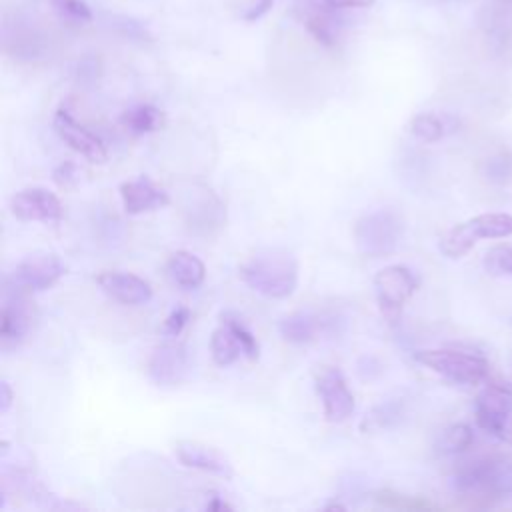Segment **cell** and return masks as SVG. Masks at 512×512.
I'll return each instance as SVG.
<instances>
[{"mask_svg":"<svg viewBox=\"0 0 512 512\" xmlns=\"http://www.w3.org/2000/svg\"><path fill=\"white\" fill-rule=\"evenodd\" d=\"M452 484L468 506H492L512 494V464L504 458L474 460L456 470Z\"/></svg>","mask_w":512,"mask_h":512,"instance_id":"6da1fadb","label":"cell"},{"mask_svg":"<svg viewBox=\"0 0 512 512\" xmlns=\"http://www.w3.org/2000/svg\"><path fill=\"white\" fill-rule=\"evenodd\" d=\"M240 280L266 298H286L298 286V262L292 254L266 250L250 256L238 268Z\"/></svg>","mask_w":512,"mask_h":512,"instance_id":"7a4b0ae2","label":"cell"},{"mask_svg":"<svg viewBox=\"0 0 512 512\" xmlns=\"http://www.w3.org/2000/svg\"><path fill=\"white\" fill-rule=\"evenodd\" d=\"M506 236H512V214L486 212L452 226L440 238V252L446 258L456 260L466 256L474 248V244L482 238H506Z\"/></svg>","mask_w":512,"mask_h":512,"instance_id":"3957f363","label":"cell"},{"mask_svg":"<svg viewBox=\"0 0 512 512\" xmlns=\"http://www.w3.org/2000/svg\"><path fill=\"white\" fill-rule=\"evenodd\" d=\"M404 236V220L390 208L364 214L354 224V244L370 258L392 254Z\"/></svg>","mask_w":512,"mask_h":512,"instance_id":"277c9868","label":"cell"},{"mask_svg":"<svg viewBox=\"0 0 512 512\" xmlns=\"http://www.w3.org/2000/svg\"><path fill=\"white\" fill-rule=\"evenodd\" d=\"M414 358L430 368L432 372L440 374L442 378L474 386L486 380L488 376V360L482 354L466 352V350H454V348H434V350H418Z\"/></svg>","mask_w":512,"mask_h":512,"instance_id":"5b68a950","label":"cell"},{"mask_svg":"<svg viewBox=\"0 0 512 512\" xmlns=\"http://www.w3.org/2000/svg\"><path fill=\"white\" fill-rule=\"evenodd\" d=\"M476 424L490 436L508 440L510 438V416H512V386L506 382H488L474 404Z\"/></svg>","mask_w":512,"mask_h":512,"instance_id":"8992f818","label":"cell"},{"mask_svg":"<svg viewBox=\"0 0 512 512\" xmlns=\"http://www.w3.org/2000/svg\"><path fill=\"white\" fill-rule=\"evenodd\" d=\"M418 290V278L414 272L402 264H390L376 272L374 276V292L382 314L396 322L404 304Z\"/></svg>","mask_w":512,"mask_h":512,"instance_id":"52a82bcc","label":"cell"},{"mask_svg":"<svg viewBox=\"0 0 512 512\" xmlns=\"http://www.w3.org/2000/svg\"><path fill=\"white\" fill-rule=\"evenodd\" d=\"M66 272L64 262L56 254L38 252L30 254L6 278V286L20 290V292H40L52 288Z\"/></svg>","mask_w":512,"mask_h":512,"instance_id":"ba28073f","label":"cell"},{"mask_svg":"<svg viewBox=\"0 0 512 512\" xmlns=\"http://www.w3.org/2000/svg\"><path fill=\"white\" fill-rule=\"evenodd\" d=\"M182 214L190 232L198 236H212L226 222L224 204L206 186H192V190L186 192Z\"/></svg>","mask_w":512,"mask_h":512,"instance_id":"9c48e42d","label":"cell"},{"mask_svg":"<svg viewBox=\"0 0 512 512\" xmlns=\"http://www.w3.org/2000/svg\"><path fill=\"white\" fill-rule=\"evenodd\" d=\"M314 384L328 422H342L354 412V394L340 368L322 366L316 372Z\"/></svg>","mask_w":512,"mask_h":512,"instance_id":"30bf717a","label":"cell"},{"mask_svg":"<svg viewBox=\"0 0 512 512\" xmlns=\"http://www.w3.org/2000/svg\"><path fill=\"white\" fill-rule=\"evenodd\" d=\"M52 126L56 130V134L60 136V140H64L74 152L82 154L86 160L102 164L108 158L106 146L104 142L92 132L88 130L84 124H80L70 110L66 108H58L52 120Z\"/></svg>","mask_w":512,"mask_h":512,"instance_id":"8fae6325","label":"cell"},{"mask_svg":"<svg viewBox=\"0 0 512 512\" xmlns=\"http://www.w3.org/2000/svg\"><path fill=\"white\" fill-rule=\"evenodd\" d=\"M32 326V308L26 298V292L6 286L2 312H0V338L4 350L16 348L30 332Z\"/></svg>","mask_w":512,"mask_h":512,"instance_id":"7c38bea8","label":"cell"},{"mask_svg":"<svg viewBox=\"0 0 512 512\" xmlns=\"http://www.w3.org/2000/svg\"><path fill=\"white\" fill-rule=\"evenodd\" d=\"M10 210L24 222H56L64 212L58 196L42 186H30L16 192L10 200Z\"/></svg>","mask_w":512,"mask_h":512,"instance_id":"4fadbf2b","label":"cell"},{"mask_svg":"<svg viewBox=\"0 0 512 512\" xmlns=\"http://www.w3.org/2000/svg\"><path fill=\"white\" fill-rule=\"evenodd\" d=\"M190 370V358L184 344H160L148 360V376L158 386H178Z\"/></svg>","mask_w":512,"mask_h":512,"instance_id":"5bb4252c","label":"cell"},{"mask_svg":"<svg viewBox=\"0 0 512 512\" xmlns=\"http://www.w3.org/2000/svg\"><path fill=\"white\" fill-rule=\"evenodd\" d=\"M96 282L106 296L124 306H140L152 298V286L130 272H102Z\"/></svg>","mask_w":512,"mask_h":512,"instance_id":"9a60e30c","label":"cell"},{"mask_svg":"<svg viewBox=\"0 0 512 512\" xmlns=\"http://www.w3.org/2000/svg\"><path fill=\"white\" fill-rule=\"evenodd\" d=\"M174 450H176L178 460L188 468H196V470H204V472L218 474L224 478H232V464L214 446L202 444L198 440H178Z\"/></svg>","mask_w":512,"mask_h":512,"instance_id":"2e32d148","label":"cell"},{"mask_svg":"<svg viewBox=\"0 0 512 512\" xmlns=\"http://www.w3.org/2000/svg\"><path fill=\"white\" fill-rule=\"evenodd\" d=\"M120 198L126 214H142L168 204V194L158 188L150 178L140 176L136 180H128L120 184Z\"/></svg>","mask_w":512,"mask_h":512,"instance_id":"e0dca14e","label":"cell"},{"mask_svg":"<svg viewBox=\"0 0 512 512\" xmlns=\"http://www.w3.org/2000/svg\"><path fill=\"white\" fill-rule=\"evenodd\" d=\"M166 268H168L170 278L184 290H196L198 286H202V282L206 278L204 262L188 250H176L168 258Z\"/></svg>","mask_w":512,"mask_h":512,"instance_id":"ac0fdd59","label":"cell"},{"mask_svg":"<svg viewBox=\"0 0 512 512\" xmlns=\"http://www.w3.org/2000/svg\"><path fill=\"white\" fill-rule=\"evenodd\" d=\"M278 328L286 342L308 344L318 338V332L322 330V322L318 316L310 312H292L280 320Z\"/></svg>","mask_w":512,"mask_h":512,"instance_id":"d6986e66","label":"cell"},{"mask_svg":"<svg viewBox=\"0 0 512 512\" xmlns=\"http://www.w3.org/2000/svg\"><path fill=\"white\" fill-rule=\"evenodd\" d=\"M210 352H212L214 362L222 368L234 364L240 356H244L240 338L236 336V332L224 318H220V324L214 328V332L210 336Z\"/></svg>","mask_w":512,"mask_h":512,"instance_id":"ffe728a7","label":"cell"},{"mask_svg":"<svg viewBox=\"0 0 512 512\" xmlns=\"http://www.w3.org/2000/svg\"><path fill=\"white\" fill-rule=\"evenodd\" d=\"M120 122L132 136H142L160 128L162 112L152 104H136L122 114Z\"/></svg>","mask_w":512,"mask_h":512,"instance_id":"44dd1931","label":"cell"},{"mask_svg":"<svg viewBox=\"0 0 512 512\" xmlns=\"http://www.w3.org/2000/svg\"><path fill=\"white\" fill-rule=\"evenodd\" d=\"M332 8H328L326 4L320 6L318 12H312L306 18V28L308 32L314 36V40L322 46H334L338 42V24L332 16Z\"/></svg>","mask_w":512,"mask_h":512,"instance_id":"7402d4cb","label":"cell"},{"mask_svg":"<svg viewBox=\"0 0 512 512\" xmlns=\"http://www.w3.org/2000/svg\"><path fill=\"white\" fill-rule=\"evenodd\" d=\"M410 132L416 140L432 144V142H438L446 134V124L440 116L430 114V112H422V114L412 118Z\"/></svg>","mask_w":512,"mask_h":512,"instance_id":"603a6c76","label":"cell"},{"mask_svg":"<svg viewBox=\"0 0 512 512\" xmlns=\"http://www.w3.org/2000/svg\"><path fill=\"white\" fill-rule=\"evenodd\" d=\"M482 266L490 276H512V244H496L488 248Z\"/></svg>","mask_w":512,"mask_h":512,"instance_id":"cb8c5ba5","label":"cell"},{"mask_svg":"<svg viewBox=\"0 0 512 512\" xmlns=\"http://www.w3.org/2000/svg\"><path fill=\"white\" fill-rule=\"evenodd\" d=\"M474 442V432L468 424H452L448 426L444 432H442V438H440V450L446 452V454H458V452H464L472 446Z\"/></svg>","mask_w":512,"mask_h":512,"instance_id":"d4e9b609","label":"cell"},{"mask_svg":"<svg viewBox=\"0 0 512 512\" xmlns=\"http://www.w3.org/2000/svg\"><path fill=\"white\" fill-rule=\"evenodd\" d=\"M52 6L60 20L70 26H86L92 22V10L84 0H52Z\"/></svg>","mask_w":512,"mask_h":512,"instance_id":"484cf974","label":"cell"},{"mask_svg":"<svg viewBox=\"0 0 512 512\" xmlns=\"http://www.w3.org/2000/svg\"><path fill=\"white\" fill-rule=\"evenodd\" d=\"M374 500L386 508H398V510H430V508H434V504H430L426 500L404 496V494H398L392 490L376 492Z\"/></svg>","mask_w":512,"mask_h":512,"instance_id":"4316f807","label":"cell"},{"mask_svg":"<svg viewBox=\"0 0 512 512\" xmlns=\"http://www.w3.org/2000/svg\"><path fill=\"white\" fill-rule=\"evenodd\" d=\"M220 318H224V320L232 326V330L236 332V336L240 338L242 348H244V356L250 358V360H256V358L260 356V344H258L256 336L248 330V326H246L238 316H234V314H230V312H224Z\"/></svg>","mask_w":512,"mask_h":512,"instance_id":"83f0119b","label":"cell"},{"mask_svg":"<svg viewBox=\"0 0 512 512\" xmlns=\"http://www.w3.org/2000/svg\"><path fill=\"white\" fill-rule=\"evenodd\" d=\"M486 176H488V180L498 182V184L506 182L512 176V156L506 152L492 156L486 162Z\"/></svg>","mask_w":512,"mask_h":512,"instance_id":"f1b7e54d","label":"cell"},{"mask_svg":"<svg viewBox=\"0 0 512 512\" xmlns=\"http://www.w3.org/2000/svg\"><path fill=\"white\" fill-rule=\"evenodd\" d=\"M398 416H400V410H398L396 404H382V406L374 408V410L366 416V420L362 422V428H364V430H366V428H370V430H374V428H384V426H388L392 420H398Z\"/></svg>","mask_w":512,"mask_h":512,"instance_id":"f546056e","label":"cell"},{"mask_svg":"<svg viewBox=\"0 0 512 512\" xmlns=\"http://www.w3.org/2000/svg\"><path fill=\"white\" fill-rule=\"evenodd\" d=\"M188 320H190V310H188L186 306H176V308L166 316V320H164V324H162V332H164L166 336H178V334L184 330V326L188 324Z\"/></svg>","mask_w":512,"mask_h":512,"instance_id":"4dcf8cb0","label":"cell"},{"mask_svg":"<svg viewBox=\"0 0 512 512\" xmlns=\"http://www.w3.org/2000/svg\"><path fill=\"white\" fill-rule=\"evenodd\" d=\"M78 178H80V170H78V166H76L74 162H62V164H58V166L54 168V172H52V180H54L60 188H72V186H76Z\"/></svg>","mask_w":512,"mask_h":512,"instance_id":"1f68e13d","label":"cell"},{"mask_svg":"<svg viewBox=\"0 0 512 512\" xmlns=\"http://www.w3.org/2000/svg\"><path fill=\"white\" fill-rule=\"evenodd\" d=\"M274 6V0H256L246 12H244V20L246 22H254L258 18H262L266 12H270V8Z\"/></svg>","mask_w":512,"mask_h":512,"instance_id":"d6a6232c","label":"cell"},{"mask_svg":"<svg viewBox=\"0 0 512 512\" xmlns=\"http://www.w3.org/2000/svg\"><path fill=\"white\" fill-rule=\"evenodd\" d=\"M374 2L376 0H322V4H326L332 10H338V8H368Z\"/></svg>","mask_w":512,"mask_h":512,"instance_id":"836d02e7","label":"cell"},{"mask_svg":"<svg viewBox=\"0 0 512 512\" xmlns=\"http://www.w3.org/2000/svg\"><path fill=\"white\" fill-rule=\"evenodd\" d=\"M14 402V392L6 380L0 382V412L6 414Z\"/></svg>","mask_w":512,"mask_h":512,"instance_id":"e575fe53","label":"cell"},{"mask_svg":"<svg viewBox=\"0 0 512 512\" xmlns=\"http://www.w3.org/2000/svg\"><path fill=\"white\" fill-rule=\"evenodd\" d=\"M120 26H122L124 34L130 36V38H144V36H146V30H144L138 22H134V20H130V18H124Z\"/></svg>","mask_w":512,"mask_h":512,"instance_id":"d590c367","label":"cell"},{"mask_svg":"<svg viewBox=\"0 0 512 512\" xmlns=\"http://www.w3.org/2000/svg\"><path fill=\"white\" fill-rule=\"evenodd\" d=\"M206 510L222 512V510H234V508H232V504H228V502H226V500H222L220 496L212 494V496L208 498V502H206Z\"/></svg>","mask_w":512,"mask_h":512,"instance_id":"8d00e7d4","label":"cell"},{"mask_svg":"<svg viewBox=\"0 0 512 512\" xmlns=\"http://www.w3.org/2000/svg\"><path fill=\"white\" fill-rule=\"evenodd\" d=\"M326 510H346V506L344 504H340V502H330V504H326Z\"/></svg>","mask_w":512,"mask_h":512,"instance_id":"74e56055","label":"cell"},{"mask_svg":"<svg viewBox=\"0 0 512 512\" xmlns=\"http://www.w3.org/2000/svg\"><path fill=\"white\" fill-rule=\"evenodd\" d=\"M508 440H510V442H512V430H510V438H508Z\"/></svg>","mask_w":512,"mask_h":512,"instance_id":"f35d334b","label":"cell"},{"mask_svg":"<svg viewBox=\"0 0 512 512\" xmlns=\"http://www.w3.org/2000/svg\"><path fill=\"white\" fill-rule=\"evenodd\" d=\"M508 2H512V0H508Z\"/></svg>","mask_w":512,"mask_h":512,"instance_id":"ab89813d","label":"cell"}]
</instances>
